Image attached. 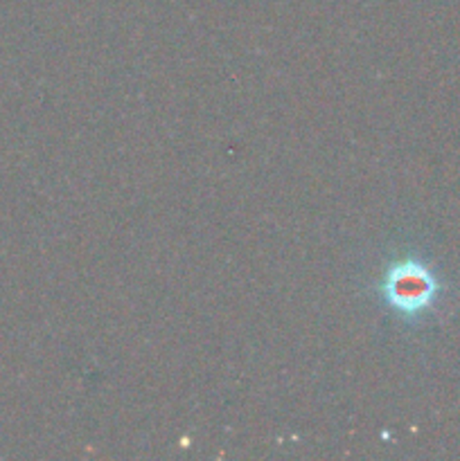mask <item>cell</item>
<instances>
[{
  "label": "cell",
  "instance_id": "1",
  "mask_svg": "<svg viewBox=\"0 0 460 461\" xmlns=\"http://www.w3.org/2000/svg\"><path fill=\"white\" fill-rule=\"evenodd\" d=\"M383 302L401 318H419L436 304L440 282L427 264L418 259H401L388 266L382 279Z\"/></svg>",
  "mask_w": 460,
  "mask_h": 461
}]
</instances>
